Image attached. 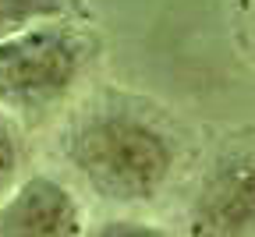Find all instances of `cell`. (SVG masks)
Returning <instances> with one entry per match:
<instances>
[{
    "label": "cell",
    "mask_w": 255,
    "mask_h": 237,
    "mask_svg": "<svg viewBox=\"0 0 255 237\" xmlns=\"http://www.w3.org/2000/svg\"><path fill=\"white\" fill-rule=\"evenodd\" d=\"M82 195L50 170L25 174L0 202V237H85Z\"/></svg>",
    "instance_id": "4"
},
{
    "label": "cell",
    "mask_w": 255,
    "mask_h": 237,
    "mask_svg": "<svg viewBox=\"0 0 255 237\" xmlns=\"http://www.w3.org/2000/svg\"><path fill=\"white\" fill-rule=\"evenodd\" d=\"M57 18H92V11L85 0H0V39Z\"/></svg>",
    "instance_id": "5"
},
{
    "label": "cell",
    "mask_w": 255,
    "mask_h": 237,
    "mask_svg": "<svg viewBox=\"0 0 255 237\" xmlns=\"http://www.w3.org/2000/svg\"><path fill=\"white\" fill-rule=\"evenodd\" d=\"M241 43L255 64V0H245V7H241Z\"/></svg>",
    "instance_id": "8"
},
{
    "label": "cell",
    "mask_w": 255,
    "mask_h": 237,
    "mask_svg": "<svg viewBox=\"0 0 255 237\" xmlns=\"http://www.w3.org/2000/svg\"><path fill=\"white\" fill-rule=\"evenodd\" d=\"M53 156L75 191L114 213L156 206L188 159L177 117L131 89H92L57 120Z\"/></svg>",
    "instance_id": "1"
},
{
    "label": "cell",
    "mask_w": 255,
    "mask_h": 237,
    "mask_svg": "<svg viewBox=\"0 0 255 237\" xmlns=\"http://www.w3.org/2000/svg\"><path fill=\"white\" fill-rule=\"evenodd\" d=\"M25 127L0 114V202H4L14 184L25 177Z\"/></svg>",
    "instance_id": "6"
},
{
    "label": "cell",
    "mask_w": 255,
    "mask_h": 237,
    "mask_svg": "<svg viewBox=\"0 0 255 237\" xmlns=\"http://www.w3.org/2000/svg\"><path fill=\"white\" fill-rule=\"evenodd\" d=\"M103 60L92 18H57L0 39V114L28 127L57 124L89 92Z\"/></svg>",
    "instance_id": "2"
},
{
    "label": "cell",
    "mask_w": 255,
    "mask_h": 237,
    "mask_svg": "<svg viewBox=\"0 0 255 237\" xmlns=\"http://www.w3.org/2000/svg\"><path fill=\"white\" fill-rule=\"evenodd\" d=\"M184 237H255V138H227L184 206Z\"/></svg>",
    "instance_id": "3"
},
{
    "label": "cell",
    "mask_w": 255,
    "mask_h": 237,
    "mask_svg": "<svg viewBox=\"0 0 255 237\" xmlns=\"http://www.w3.org/2000/svg\"><path fill=\"white\" fill-rule=\"evenodd\" d=\"M85 237H174L163 223L135 216V213H110L103 220L89 223Z\"/></svg>",
    "instance_id": "7"
}]
</instances>
